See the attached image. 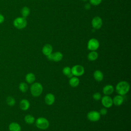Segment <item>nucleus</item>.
I'll use <instances>...</instances> for the list:
<instances>
[{
    "instance_id": "1",
    "label": "nucleus",
    "mask_w": 131,
    "mask_h": 131,
    "mask_svg": "<svg viewBox=\"0 0 131 131\" xmlns=\"http://www.w3.org/2000/svg\"><path fill=\"white\" fill-rule=\"evenodd\" d=\"M129 88V84L127 81H121L117 83L116 86V91L118 95L123 96L128 92Z\"/></svg>"
},
{
    "instance_id": "2",
    "label": "nucleus",
    "mask_w": 131,
    "mask_h": 131,
    "mask_svg": "<svg viewBox=\"0 0 131 131\" xmlns=\"http://www.w3.org/2000/svg\"><path fill=\"white\" fill-rule=\"evenodd\" d=\"M43 91L42 84L39 82L33 83L30 87V92L32 95L34 97H38L40 96Z\"/></svg>"
},
{
    "instance_id": "3",
    "label": "nucleus",
    "mask_w": 131,
    "mask_h": 131,
    "mask_svg": "<svg viewBox=\"0 0 131 131\" xmlns=\"http://www.w3.org/2000/svg\"><path fill=\"white\" fill-rule=\"evenodd\" d=\"M13 24L16 28L18 29H23L26 27L27 22L26 18L23 17H18L13 20Z\"/></svg>"
},
{
    "instance_id": "4",
    "label": "nucleus",
    "mask_w": 131,
    "mask_h": 131,
    "mask_svg": "<svg viewBox=\"0 0 131 131\" xmlns=\"http://www.w3.org/2000/svg\"><path fill=\"white\" fill-rule=\"evenodd\" d=\"M35 124L37 128L40 129H46L49 126V122L45 118L39 117L35 121Z\"/></svg>"
},
{
    "instance_id": "5",
    "label": "nucleus",
    "mask_w": 131,
    "mask_h": 131,
    "mask_svg": "<svg viewBox=\"0 0 131 131\" xmlns=\"http://www.w3.org/2000/svg\"><path fill=\"white\" fill-rule=\"evenodd\" d=\"M71 72L73 76L78 77L82 76L84 73V68L79 64H76L71 68Z\"/></svg>"
},
{
    "instance_id": "6",
    "label": "nucleus",
    "mask_w": 131,
    "mask_h": 131,
    "mask_svg": "<svg viewBox=\"0 0 131 131\" xmlns=\"http://www.w3.org/2000/svg\"><path fill=\"white\" fill-rule=\"evenodd\" d=\"M99 47V42L97 39L93 38L90 39L88 41L87 48L89 50L91 51H96L98 49Z\"/></svg>"
},
{
    "instance_id": "7",
    "label": "nucleus",
    "mask_w": 131,
    "mask_h": 131,
    "mask_svg": "<svg viewBox=\"0 0 131 131\" xmlns=\"http://www.w3.org/2000/svg\"><path fill=\"white\" fill-rule=\"evenodd\" d=\"M87 118L92 122H96L100 119V114L96 111H92L88 113Z\"/></svg>"
},
{
    "instance_id": "8",
    "label": "nucleus",
    "mask_w": 131,
    "mask_h": 131,
    "mask_svg": "<svg viewBox=\"0 0 131 131\" xmlns=\"http://www.w3.org/2000/svg\"><path fill=\"white\" fill-rule=\"evenodd\" d=\"M101 103L102 104L105 108L111 107L113 104V99L108 95H105L101 97Z\"/></svg>"
},
{
    "instance_id": "9",
    "label": "nucleus",
    "mask_w": 131,
    "mask_h": 131,
    "mask_svg": "<svg viewBox=\"0 0 131 131\" xmlns=\"http://www.w3.org/2000/svg\"><path fill=\"white\" fill-rule=\"evenodd\" d=\"M92 25L94 29H99L102 26V20L99 16L94 17L92 20Z\"/></svg>"
},
{
    "instance_id": "10",
    "label": "nucleus",
    "mask_w": 131,
    "mask_h": 131,
    "mask_svg": "<svg viewBox=\"0 0 131 131\" xmlns=\"http://www.w3.org/2000/svg\"><path fill=\"white\" fill-rule=\"evenodd\" d=\"M55 96L52 93L47 94L45 98V101L47 104L49 105H52L55 101Z\"/></svg>"
},
{
    "instance_id": "11",
    "label": "nucleus",
    "mask_w": 131,
    "mask_h": 131,
    "mask_svg": "<svg viewBox=\"0 0 131 131\" xmlns=\"http://www.w3.org/2000/svg\"><path fill=\"white\" fill-rule=\"evenodd\" d=\"M114 91V88L112 85L107 84L103 88V93L105 95H110L112 94Z\"/></svg>"
},
{
    "instance_id": "12",
    "label": "nucleus",
    "mask_w": 131,
    "mask_h": 131,
    "mask_svg": "<svg viewBox=\"0 0 131 131\" xmlns=\"http://www.w3.org/2000/svg\"><path fill=\"white\" fill-rule=\"evenodd\" d=\"M19 107L23 111H27L30 107L29 101L26 99H22L19 103Z\"/></svg>"
},
{
    "instance_id": "13",
    "label": "nucleus",
    "mask_w": 131,
    "mask_h": 131,
    "mask_svg": "<svg viewBox=\"0 0 131 131\" xmlns=\"http://www.w3.org/2000/svg\"><path fill=\"white\" fill-rule=\"evenodd\" d=\"M52 51H53L52 47L50 44L45 45L42 49V52L46 56H48L51 53H52Z\"/></svg>"
},
{
    "instance_id": "14",
    "label": "nucleus",
    "mask_w": 131,
    "mask_h": 131,
    "mask_svg": "<svg viewBox=\"0 0 131 131\" xmlns=\"http://www.w3.org/2000/svg\"><path fill=\"white\" fill-rule=\"evenodd\" d=\"M123 102V96L120 95H116L113 99V103L116 106L121 105Z\"/></svg>"
},
{
    "instance_id": "15",
    "label": "nucleus",
    "mask_w": 131,
    "mask_h": 131,
    "mask_svg": "<svg viewBox=\"0 0 131 131\" xmlns=\"http://www.w3.org/2000/svg\"><path fill=\"white\" fill-rule=\"evenodd\" d=\"M9 129L10 131H21V127L18 123L12 122L9 125Z\"/></svg>"
},
{
    "instance_id": "16",
    "label": "nucleus",
    "mask_w": 131,
    "mask_h": 131,
    "mask_svg": "<svg viewBox=\"0 0 131 131\" xmlns=\"http://www.w3.org/2000/svg\"><path fill=\"white\" fill-rule=\"evenodd\" d=\"M79 84V80L76 76H73L69 80V84L73 88L77 86Z\"/></svg>"
},
{
    "instance_id": "17",
    "label": "nucleus",
    "mask_w": 131,
    "mask_h": 131,
    "mask_svg": "<svg viewBox=\"0 0 131 131\" xmlns=\"http://www.w3.org/2000/svg\"><path fill=\"white\" fill-rule=\"evenodd\" d=\"M94 78L97 81H101L103 79V74L100 70H96L93 74Z\"/></svg>"
},
{
    "instance_id": "18",
    "label": "nucleus",
    "mask_w": 131,
    "mask_h": 131,
    "mask_svg": "<svg viewBox=\"0 0 131 131\" xmlns=\"http://www.w3.org/2000/svg\"><path fill=\"white\" fill-rule=\"evenodd\" d=\"M25 79H26V81L28 83H30V84H31V83H33L35 80V75L32 73H28L26 75V77H25Z\"/></svg>"
},
{
    "instance_id": "19",
    "label": "nucleus",
    "mask_w": 131,
    "mask_h": 131,
    "mask_svg": "<svg viewBox=\"0 0 131 131\" xmlns=\"http://www.w3.org/2000/svg\"><path fill=\"white\" fill-rule=\"evenodd\" d=\"M63 57L62 54L60 52H56L53 53V60L52 61L58 62L62 60Z\"/></svg>"
},
{
    "instance_id": "20",
    "label": "nucleus",
    "mask_w": 131,
    "mask_h": 131,
    "mask_svg": "<svg viewBox=\"0 0 131 131\" xmlns=\"http://www.w3.org/2000/svg\"><path fill=\"white\" fill-rule=\"evenodd\" d=\"M98 57V54L95 51H92L90 52L88 55V58L90 61L96 60Z\"/></svg>"
},
{
    "instance_id": "21",
    "label": "nucleus",
    "mask_w": 131,
    "mask_h": 131,
    "mask_svg": "<svg viewBox=\"0 0 131 131\" xmlns=\"http://www.w3.org/2000/svg\"><path fill=\"white\" fill-rule=\"evenodd\" d=\"M62 73L64 75L67 76L70 78L73 76V75L71 72V69L69 67H64L62 69Z\"/></svg>"
},
{
    "instance_id": "22",
    "label": "nucleus",
    "mask_w": 131,
    "mask_h": 131,
    "mask_svg": "<svg viewBox=\"0 0 131 131\" xmlns=\"http://www.w3.org/2000/svg\"><path fill=\"white\" fill-rule=\"evenodd\" d=\"M30 13V9L27 7H24L21 10V14L23 17L26 18L27 17Z\"/></svg>"
},
{
    "instance_id": "23",
    "label": "nucleus",
    "mask_w": 131,
    "mask_h": 131,
    "mask_svg": "<svg viewBox=\"0 0 131 131\" xmlns=\"http://www.w3.org/2000/svg\"><path fill=\"white\" fill-rule=\"evenodd\" d=\"M25 121L27 123L31 124L35 122V118L31 115H27L25 117Z\"/></svg>"
},
{
    "instance_id": "24",
    "label": "nucleus",
    "mask_w": 131,
    "mask_h": 131,
    "mask_svg": "<svg viewBox=\"0 0 131 131\" xmlns=\"http://www.w3.org/2000/svg\"><path fill=\"white\" fill-rule=\"evenodd\" d=\"M18 88L21 92L25 93L27 91V90L28 89V84L26 83L22 82H20L19 83V86H18Z\"/></svg>"
},
{
    "instance_id": "25",
    "label": "nucleus",
    "mask_w": 131,
    "mask_h": 131,
    "mask_svg": "<svg viewBox=\"0 0 131 131\" xmlns=\"http://www.w3.org/2000/svg\"><path fill=\"white\" fill-rule=\"evenodd\" d=\"M6 102L9 106H12L15 104V100L13 97L11 96H8L6 99Z\"/></svg>"
},
{
    "instance_id": "26",
    "label": "nucleus",
    "mask_w": 131,
    "mask_h": 131,
    "mask_svg": "<svg viewBox=\"0 0 131 131\" xmlns=\"http://www.w3.org/2000/svg\"><path fill=\"white\" fill-rule=\"evenodd\" d=\"M93 99L96 101L100 100L101 99V95L98 92H96L93 95Z\"/></svg>"
},
{
    "instance_id": "27",
    "label": "nucleus",
    "mask_w": 131,
    "mask_h": 131,
    "mask_svg": "<svg viewBox=\"0 0 131 131\" xmlns=\"http://www.w3.org/2000/svg\"><path fill=\"white\" fill-rule=\"evenodd\" d=\"M91 5L94 6L99 5L102 2V0H89Z\"/></svg>"
},
{
    "instance_id": "28",
    "label": "nucleus",
    "mask_w": 131,
    "mask_h": 131,
    "mask_svg": "<svg viewBox=\"0 0 131 131\" xmlns=\"http://www.w3.org/2000/svg\"><path fill=\"white\" fill-rule=\"evenodd\" d=\"M107 111L106 108L103 107V108H102L101 109H100L99 113H100V115H106L107 114Z\"/></svg>"
},
{
    "instance_id": "29",
    "label": "nucleus",
    "mask_w": 131,
    "mask_h": 131,
    "mask_svg": "<svg viewBox=\"0 0 131 131\" xmlns=\"http://www.w3.org/2000/svg\"><path fill=\"white\" fill-rule=\"evenodd\" d=\"M4 20H5L4 16L2 14H0V24L3 23L4 21Z\"/></svg>"
},
{
    "instance_id": "30",
    "label": "nucleus",
    "mask_w": 131,
    "mask_h": 131,
    "mask_svg": "<svg viewBox=\"0 0 131 131\" xmlns=\"http://www.w3.org/2000/svg\"><path fill=\"white\" fill-rule=\"evenodd\" d=\"M47 58H48L49 60L52 61V60H53V53H51V54H49V55L47 56Z\"/></svg>"
},
{
    "instance_id": "31",
    "label": "nucleus",
    "mask_w": 131,
    "mask_h": 131,
    "mask_svg": "<svg viewBox=\"0 0 131 131\" xmlns=\"http://www.w3.org/2000/svg\"><path fill=\"white\" fill-rule=\"evenodd\" d=\"M90 8H91V6H90V5L89 4H86L85 5V8L86 9H89Z\"/></svg>"
},
{
    "instance_id": "32",
    "label": "nucleus",
    "mask_w": 131,
    "mask_h": 131,
    "mask_svg": "<svg viewBox=\"0 0 131 131\" xmlns=\"http://www.w3.org/2000/svg\"><path fill=\"white\" fill-rule=\"evenodd\" d=\"M81 1H83V2H86V1H87L88 0H81Z\"/></svg>"
}]
</instances>
